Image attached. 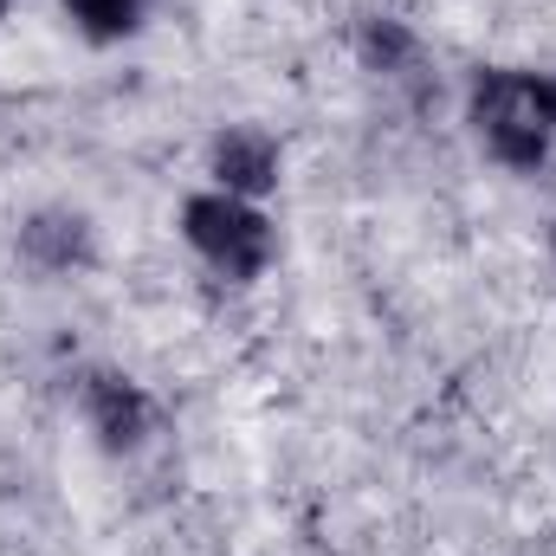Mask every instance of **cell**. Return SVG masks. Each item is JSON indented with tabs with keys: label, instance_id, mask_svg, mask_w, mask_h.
Returning a JSON list of instances; mask_svg holds the SVG:
<instances>
[{
	"label": "cell",
	"instance_id": "1",
	"mask_svg": "<svg viewBox=\"0 0 556 556\" xmlns=\"http://www.w3.org/2000/svg\"><path fill=\"white\" fill-rule=\"evenodd\" d=\"M466 124L485 142V155L511 175H538L551 162V104H544V72L525 65H479L466 85Z\"/></svg>",
	"mask_w": 556,
	"mask_h": 556
},
{
	"label": "cell",
	"instance_id": "2",
	"mask_svg": "<svg viewBox=\"0 0 556 556\" xmlns=\"http://www.w3.org/2000/svg\"><path fill=\"white\" fill-rule=\"evenodd\" d=\"M181 240L227 285H253L278 260V233L266 220V207L240 201V194H220V188H201V194L181 201Z\"/></svg>",
	"mask_w": 556,
	"mask_h": 556
},
{
	"label": "cell",
	"instance_id": "3",
	"mask_svg": "<svg viewBox=\"0 0 556 556\" xmlns=\"http://www.w3.org/2000/svg\"><path fill=\"white\" fill-rule=\"evenodd\" d=\"M72 402H78V420L91 427V440L104 446V453H137L142 440L155 433V402H149V389H142L137 376H124V369H85L78 376V389H72Z\"/></svg>",
	"mask_w": 556,
	"mask_h": 556
},
{
	"label": "cell",
	"instance_id": "4",
	"mask_svg": "<svg viewBox=\"0 0 556 556\" xmlns=\"http://www.w3.org/2000/svg\"><path fill=\"white\" fill-rule=\"evenodd\" d=\"M13 253H20L26 273L65 278V273H85V266L98 260V233H91V220H85L78 207H39V214L20 220Z\"/></svg>",
	"mask_w": 556,
	"mask_h": 556
},
{
	"label": "cell",
	"instance_id": "5",
	"mask_svg": "<svg viewBox=\"0 0 556 556\" xmlns=\"http://www.w3.org/2000/svg\"><path fill=\"white\" fill-rule=\"evenodd\" d=\"M207 175L220 194H240V201H266L285 175V155H278V137L260 130V124H227L207 142Z\"/></svg>",
	"mask_w": 556,
	"mask_h": 556
},
{
	"label": "cell",
	"instance_id": "6",
	"mask_svg": "<svg viewBox=\"0 0 556 556\" xmlns=\"http://www.w3.org/2000/svg\"><path fill=\"white\" fill-rule=\"evenodd\" d=\"M356 59H363L376 78H395V85H420V72H427L420 39L402 20H382V13H369V20L356 26Z\"/></svg>",
	"mask_w": 556,
	"mask_h": 556
},
{
	"label": "cell",
	"instance_id": "7",
	"mask_svg": "<svg viewBox=\"0 0 556 556\" xmlns=\"http://www.w3.org/2000/svg\"><path fill=\"white\" fill-rule=\"evenodd\" d=\"M149 7H155V0H59V13L72 20V33L91 39V46H124V39H137L142 26H149Z\"/></svg>",
	"mask_w": 556,
	"mask_h": 556
},
{
	"label": "cell",
	"instance_id": "8",
	"mask_svg": "<svg viewBox=\"0 0 556 556\" xmlns=\"http://www.w3.org/2000/svg\"><path fill=\"white\" fill-rule=\"evenodd\" d=\"M544 104H551V124H556V72H544Z\"/></svg>",
	"mask_w": 556,
	"mask_h": 556
},
{
	"label": "cell",
	"instance_id": "9",
	"mask_svg": "<svg viewBox=\"0 0 556 556\" xmlns=\"http://www.w3.org/2000/svg\"><path fill=\"white\" fill-rule=\"evenodd\" d=\"M551 253H556V220H551Z\"/></svg>",
	"mask_w": 556,
	"mask_h": 556
},
{
	"label": "cell",
	"instance_id": "10",
	"mask_svg": "<svg viewBox=\"0 0 556 556\" xmlns=\"http://www.w3.org/2000/svg\"><path fill=\"white\" fill-rule=\"evenodd\" d=\"M7 7H13V0H0V20H7Z\"/></svg>",
	"mask_w": 556,
	"mask_h": 556
}]
</instances>
